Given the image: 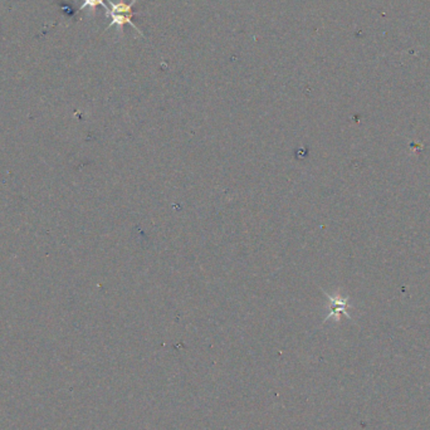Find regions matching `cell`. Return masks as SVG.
I'll return each instance as SVG.
<instances>
[{
    "instance_id": "6da1fadb",
    "label": "cell",
    "mask_w": 430,
    "mask_h": 430,
    "mask_svg": "<svg viewBox=\"0 0 430 430\" xmlns=\"http://www.w3.org/2000/svg\"><path fill=\"white\" fill-rule=\"evenodd\" d=\"M136 3H137V0H132L130 4H126V3H122V1L115 3V1L108 0L110 6H108V9L106 11V17L111 19V23L108 24L106 30L116 25L119 28L120 32H122L124 24H130L131 27L135 29L137 33L141 34L142 37H145V34L142 33L141 30L139 29V27L132 21V18L135 16L134 6H135Z\"/></svg>"
},
{
    "instance_id": "7a4b0ae2",
    "label": "cell",
    "mask_w": 430,
    "mask_h": 430,
    "mask_svg": "<svg viewBox=\"0 0 430 430\" xmlns=\"http://www.w3.org/2000/svg\"><path fill=\"white\" fill-rule=\"evenodd\" d=\"M98 6H103L106 11L108 9L105 0H83V4L81 6L79 11H85L87 8H90L91 11H95Z\"/></svg>"
}]
</instances>
